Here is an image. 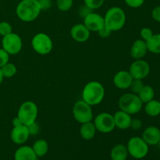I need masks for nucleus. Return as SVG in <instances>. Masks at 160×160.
<instances>
[{"label": "nucleus", "mask_w": 160, "mask_h": 160, "mask_svg": "<svg viewBox=\"0 0 160 160\" xmlns=\"http://www.w3.org/2000/svg\"><path fill=\"white\" fill-rule=\"evenodd\" d=\"M104 2L105 0H84V5L92 10L101 7Z\"/></svg>", "instance_id": "c756f323"}, {"label": "nucleus", "mask_w": 160, "mask_h": 160, "mask_svg": "<svg viewBox=\"0 0 160 160\" xmlns=\"http://www.w3.org/2000/svg\"><path fill=\"white\" fill-rule=\"evenodd\" d=\"M159 116H160V114H159Z\"/></svg>", "instance_id": "37998d69"}, {"label": "nucleus", "mask_w": 160, "mask_h": 160, "mask_svg": "<svg viewBox=\"0 0 160 160\" xmlns=\"http://www.w3.org/2000/svg\"><path fill=\"white\" fill-rule=\"evenodd\" d=\"M38 157L33 151L32 147L23 145L16 150L14 160H37Z\"/></svg>", "instance_id": "6ab92c4d"}, {"label": "nucleus", "mask_w": 160, "mask_h": 160, "mask_svg": "<svg viewBox=\"0 0 160 160\" xmlns=\"http://www.w3.org/2000/svg\"><path fill=\"white\" fill-rule=\"evenodd\" d=\"M27 127H28V131H29L30 135H36V134H38L39 131H40V128H39L38 124L36 122Z\"/></svg>", "instance_id": "f704fd0d"}, {"label": "nucleus", "mask_w": 160, "mask_h": 160, "mask_svg": "<svg viewBox=\"0 0 160 160\" xmlns=\"http://www.w3.org/2000/svg\"><path fill=\"white\" fill-rule=\"evenodd\" d=\"M141 101L144 103H146L151 100L154 99L155 98V90L152 86L144 85L141 92L138 94Z\"/></svg>", "instance_id": "393cba45"}, {"label": "nucleus", "mask_w": 160, "mask_h": 160, "mask_svg": "<svg viewBox=\"0 0 160 160\" xmlns=\"http://www.w3.org/2000/svg\"><path fill=\"white\" fill-rule=\"evenodd\" d=\"M73 115L75 120L80 123L92 121L93 112L92 106L85 102L84 100H79L73 105Z\"/></svg>", "instance_id": "6e6552de"}, {"label": "nucleus", "mask_w": 160, "mask_h": 160, "mask_svg": "<svg viewBox=\"0 0 160 160\" xmlns=\"http://www.w3.org/2000/svg\"><path fill=\"white\" fill-rule=\"evenodd\" d=\"M38 114V106L34 102L26 101L20 105L17 112V117L20 120L23 125L29 126L36 122Z\"/></svg>", "instance_id": "39448f33"}, {"label": "nucleus", "mask_w": 160, "mask_h": 160, "mask_svg": "<svg viewBox=\"0 0 160 160\" xmlns=\"http://www.w3.org/2000/svg\"><path fill=\"white\" fill-rule=\"evenodd\" d=\"M158 145H159V148H160V140H159V144H158Z\"/></svg>", "instance_id": "79ce46f5"}, {"label": "nucleus", "mask_w": 160, "mask_h": 160, "mask_svg": "<svg viewBox=\"0 0 160 160\" xmlns=\"http://www.w3.org/2000/svg\"><path fill=\"white\" fill-rule=\"evenodd\" d=\"M149 145L140 137H133L128 141L127 148L128 154L136 159L145 158L148 153Z\"/></svg>", "instance_id": "423d86ee"}, {"label": "nucleus", "mask_w": 160, "mask_h": 160, "mask_svg": "<svg viewBox=\"0 0 160 160\" xmlns=\"http://www.w3.org/2000/svg\"><path fill=\"white\" fill-rule=\"evenodd\" d=\"M105 26L111 31L121 30L126 23V14L123 9L118 6H113L108 9L104 17Z\"/></svg>", "instance_id": "7ed1b4c3"}, {"label": "nucleus", "mask_w": 160, "mask_h": 160, "mask_svg": "<svg viewBox=\"0 0 160 160\" xmlns=\"http://www.w3.org/2000/svg\"><path fill=\"white\" fill-rule=\"evenodd\" d=\"M30 137L28 127L25 125H20L18 127H13L10 134L11 140L17 145H23Z\"/></svg>", "instance_id": "ddd939ff"}, {"label": "nucleus", "mask_w": 160, "mask_h": 160, "mask_svg": "<svg viewBox=\"0 0 160 160\" xmlns=\"http://www.w3.org/2000/svg\"><path fill=\"white\" fill-rule=\"evenodd\" d=\"M42 9L38 0H22L17 5L16 13L20 20L31 22L40 15Z\"/></svg>", "instance_id": "f257e3e1"}, {"label": "nucleus", "mask_w": 160, "mask_h": 160, "mask_svg": "<svg viewBox=\"0 0 160 160\" xmlns=\"http://www.w3.org/2000/svg\"><path fill=\"white\" fill-rule=\"evenodd\" d=\"M38 1L40 5L42 11L50 9L52 6V0H38Z\"/></svg>", "instance_id": "4c0bfd02"}, {"label": "nucleus", "mask_w": 160, "mask_h": 160, "mask_svg": "<svg viewBox=\"0 0 160 160\" xmlns=\"http://www.w3.org/2000/svg\"><path fill=\"white\" fill-rule=\"evenodd\" d=\"M148 52L146 42L142 39H138L133 43L131 48V56L134 59H142Z\"/></svg>", "instance_id": "f3484780"}, {"label": "nucleus", "mask_w": 160, "mask_h": 160, "mask_svg": "<svg viewBox=\"0 0 160 160\" xmlns=\"http://www.w3.org/2000/svg\"><path fill=\"white\" fill-rule=\"evenodd\" d=\"M97 33H98V35H99L101 38H108L109 35H110V34L112 32H111V31H109V30L108 29L106 26H104L101 30H99V31H98Z\"/></svg>", "instance_id": "58836bf2"}, {"label": "nucleus", "mask_w": 160, "mask_h": 160, "mask_svg": "<svg viewBox=\"0 0 160 160\" xmlns=\"http://www.w3.org/2000/svg\"><path fill=\"white\" fill-rule=\"evenodd\" d=\"M93 123L97 131L103 134L112 132L116 128L113 115H111L109 112H101L97 115Z\"/></svg>", "instance_id": "9d476101"}, {"label": "nucleus", "mask_w": 160, "mask_h": 160, "mask_svg": "<svg viewBox=\"0 0 160 160\" xmlns=\"http://www.w3.org/2000/svg\"><path fill=\"white\" fill-rule=\"evenodd\" d=\"M32 48L38 54L47 55L51 52L53 43L51 38L45 33H38L33 37L31 40Z\"/></svg>", "instance_id": "0eeeda50"}, {"label": "nucleus", "mask_w": 160, "mask_h": 160, "mask_svg": "<svg viewBox=\"0 0 160 160\" xmlns=\"http://www.w3.org/2000/svg\"><path fill=\"white\" fill-rule=\"evenodd\" d=\"M3 79H4V77H3L2 73L1 68H0V84H2V82Z\"/></svg>", "instance_id": "a19ab883"}, {"label": "nucleus", "mask_w": 160, "mask_h": 160, "mask_svg": "<svg viewBox=\"0 0 160 160\" xmlns=\"http://www.w3.org/2000/svg\"><path fill=\"white\" fill-rule=\"evenodd\" d=\"M104 97L105 88L98 81H90L83 89L82 100L92 106L100 104Z\"/></svg>", "instance_id": "f03ea898"}, {"label": "nucleus", "mask_w": 160, "mask_h": 160, "mask_svg": "<svg viewBox=\"0 0 160 160\" xmlns=\"http://www.w3.org/2000/svg\"><path fill=\"white\" fill-rule=\"evenodd\" d=\"M119 107L130 115H134L140 112L143 107V102L141 101L138 95L134 93L123 94L118 102Z\"/></svg>", "instance_id": "20e7f679"}, {"label": "nucleus", "mask_w": 160, "mask_h": 160, "mask_svg": "<svg viewBox=\"0 0 160 160\" xmlns=\"http://www.w3.org/2000/svg\"><path fill=\"white\" fill-rule=\"evenodd\" d=\"M92 12V9H91L90 8H88V6H86L85 5H84L83 6H81L79 9V14L81 17H82L83 18L87 17L88 15Z\"/></svg>", "instance_id": "e433bc0d"}, {"label": "nucleus", "mask_w": 160, "mask_h": 160, "mask_svg": "<svg viewBox=\"0 0 160 160\" xmlns=\"http://www.w3.org/2000/svg\"><path fill=\"white\" fill-rule=\"evenodd\" d=\"M12 125H13V127H18L20 126V125H23V123H21L20 119L17 117L12 120Z\"/></svg>", "instance_id": "ea45409f"}, {"label": "nucleus", "mask_w": 160, "mask_h": 160, "mask_svg": "<svg viewBox=\"0 0 160 160\" xmlns=\"http://www.w3.org/2000/svg\"><path fill=\"white\" fill-rule=\"evenodd\" d=\"M114 123L116 128L120 130H127L130 128L131 121V116L126 112L119 110L116 112L113 115Z\"/></svg>", "instance_id": "a211bd4d"}, {"label": "nucleus", "mask_w": 160, "mask_h": 160, "mask_svg": "<svg viewBox=\"0 0 160 160\" xmlns=\"http://www.w3.org/2000/svg\"><path fill=\"white\" fill-rule=\"evenodd\" d=\"M142 139L148 145H157L160 140V130L157 127L150 126L142 133Z\"/></svg>", "instance_id": "dca6fc26"}, {"label": "nucleus", "mask_w": 160, "mask_h": 160, "mask_svg": "<svg viewBox=\"0 0 160 160\" xmlns=\"http://www.w3.org/2000/svg\"><path fill=\"white\" fill-rule=\"evenodd\" d=\"M142 128V121L139 119L134 118L131 119V126L130 128L134 130V131H138V130H140Z\"/></svg>", "instance_id": "72a5a7b5"}, {"label": "nucleus", "mask_w": 160, "mask_h": 160, "mask_svg": "<svg viewBox=\"0 0 160 160\" xmlns=\"http://www.w3.org/2000/svg\"><path fill=\"white\" fill-rule=\"evenodd\" d=\"M91 31L86 28L84 23H77L70 29V35L78 42H85L90 38Z\"/></svg>", "instance_id": "2eb2a0df"}, {"label": "nucleus", "mask_w": 160, "mask_h": 160, "mask_svg": "<svg viewBox=\"0 0 160 160\" xmlns=\"http://www.w3.org/2000/svg\"><path fill=\"white\" fill-rule=\"evenodd\" d=\"M32 149L38 158L43 157L48 152V142L45 139H38L34 143Z\"/></svg>", "instance_id": "4be33fe9"}, {"label": "nucleus", "mask_w": 160, "mask_h": 160, "mask_svg": "<svg viewBox=\"0 0 160 160\" xmlns=\"http://www.w3.org/2000/svg\"><path fill=\"white\" fill-rule=\"evenodd\" d=\"M125 3L131 8H139L144 4L145 0H124Z\"/></svg>", "instance_id": "473e14b6"}, {"label": "nucleus", "mask_w": 160, "mask_h": 160, "mask_svg": "<svg viewBox=\"0 0 160 160\" xmlns=\"http://www.w3.org/2000/svg\"><path fill=\"white\" fill-rule=\"evenodd\" d=\"M145 42L148 52L154 54H160V34H153Z\"/></svg>", "instance_id": "b1692460"}, {"label": "nucleus", "mask_w": 160, "mask_h": 160, "mask_svg": "<svg viewBox=\"0 0 160 160\" xmlns=\"http://www.w3.org/2000/svg\"><path fill=\"white\" fill-rule=\"evenodd\" d=\"M152 17L156 22L160 23V5L156 6L152 11Z\"/></svg>", "instance_id": "c9c22d12"}, {"label": "nucleus", "mask_w": 160, "mask_h": 160, "mask_svg": "<svg viewBox=\"0 0 160 160\" xmlns=\"http://www.w3.org/2000/svg\"><path fill=\"white\" fill-rule=\"evenodd\" d=\"M96 131L97 130L93 122H87V123H81V128H80V134L83 139L89 141L92 140L95 137Z\"/></svg>", "instance_id": "aec40b11"}, {"label": "nucleus", "mask_w": 160, "mask_h": 160, "mask_svg": "<svg viewBox=\"0 0 160 160\" xmlns=\"http://www.w3.org/2000/svg\"><path fill=\"white\" fill-rule=\"evenodd\" d=\"M73 4V0H57L56 6L59 10L62 12H67L72 8Z\"/></svg>", "instance_id": "bb28decb"}, {"label": "nucleus", "mask_w": 160, "mask_h": 160, "mask_svg": "<svg viewBox=\"0 0 160 160\" xmlns=\"http://www.w3.org/2000/svg\"><path fill=\"white\" fill-rule=\"evenodd\" d=\"M23 42L17 34L11 32L10 34L2 37V48L7 52L9 55H17L21 51Z\"/></svg>", "instance_id": "1a4fd4ad"}, {"label": "nucleus", "mask_w": 160, "mask_h": 160, "mask_svg": "<svg viewBox=\"0 0 160 160\" xmlns=\"http://www.w3.org/2000/svg\"><path fill=\"white\" fill-rule=\"evenodd\" d=\"M153 34H153V31H152L151 28H147V27L142 28V30H141L140 31L141 38H142V40H144L145 42H147Z\"/></svg>", "instance_id": "7c9ffc66"}, {"label": "nucleus", "mask_w": 160, "mask_h": 160, "mask_svg": "<svg viewBox=\"0 0 160 160\" xmlns=\"http://www.w3.org/2000/svg\"><path fill=\"white\" fill-rule=\"evenodd\" d=\"M128 155L129 154L126 145L117 144L111 150L110 158L112 160H126Z\"/></svg>", "instance_id": "412c9836"}, {"label": "nucleus", "mask_w": 160, "mask_h": 160, "mask_svg": "<svg viewBox=\"0 0 160 160\" xmlns=\"http://www.w3.org/2000/svg\"><path fill=\"white\" fill-rule=\"evenodd\" d=\"M130 73L134 79L143 80L148 76L150 73V66L144 59H137L130 67Z\"/></svg>", "instance_id": "9b49d317"}, {"label": "nucleus", "mask_w": 160, "mask_h": 160, "mask_svg": "<svg viewBox=\"0 0 160 160\" xmlns=\"http://www.w3.org/2000/svg\"><path fill=\"white\" fill-rule=\"evenodd\" d=\"M9 56H10V55H9L7 52L5 51L2 48H0V68H1L2 67H3L5 64L9 62Z\"/></svg>", "instance_id": "2f4dec72"}, {"label": "nucleus", "mask_w": 160, "mask_h": 160, "mask_svg": "<svg viewBox=\"0 0 160 160\" xmlns=\"http://www.w3.org/2000/svg\"><path fill=\"white\" fill-rule=\"evenodd\" d=\"M144 85H145V84H144L142 80L133 79L131 86H130V88H131L132 93L138 95V94L141 92V90H142V88L144 87Z\"/></svg>", "instance_id": "cd10ccee"}, {"label": "nucleus", "mask_w": 160, "mask_h": 160, "mask_svg": "<svg viewBox=\"0 0 160 160\" xmlns=\"http://www.w3.org/2000/svg\"><path fill=\"white\" fill-rule=\"evenodd\" d=\"M145 112L148 116L156 117L160 114V102L158 100L152 99L145 103Z\"/></svg>", "instance_id": "5701e85b"}, {"label": "nucleus", "mask_w": 160, "mask_h": 160, "mask_svg": "<svg viewBox=\"0 0 160 160\" xmlns=\"http://www.w3.org/2000/svg\"><path fill=\"white\" fill-rule=\"evenodd\" d=\"M12 32V25L7 21L0 22V35L4 37Z\"/></svg>", "instance_id": "c85d7f7f"}, {"label": "nucleus", "mask_w": 160, "mask_h": 160, "mask_svg": "<svg viewBox=\"0 0 160 160\" xmlns=\"http://www.w3.org/2000/svg\"><path fill=\"white\" fill-rule=\"evenodd\" d=\"M1 70L4 78H10L15 76L17 72V68L15 64L9 62L1 67Z\"/></svg>", "instance_id": "a878e982"}, {"label": "nucleus", "mask_w": 160, "mask_h": 160, "mask_svg": "<svg viewBox=\"0 0 160 160\" xmlns=\"http://www.w3.org/2000/svg\"><path fill=\"white\" fill-rule=\"evenodd\" d=\"M133 79L129 71L127 70H120L117 72L113 78V84L117 88L125 90L130 88Z\"/></svg>", "instance_id": "4468645a"}, {"label": "nucleus", "mask_w": 160, "mask_h": 160, "mask_svg": "<svg viewBox=\"0 0 160 160\" xmlns=\"http://www.w3.org/2000/svg\"><path fill=\"white\" fill-rule=\"evenodd\" d=\"M84 23L86 28L92 32H98L105 26L104 17L100 14L91 12L89 15L84 18Z\"/></svg>", "instance_id": "f8f14e48"}]
</instances>
